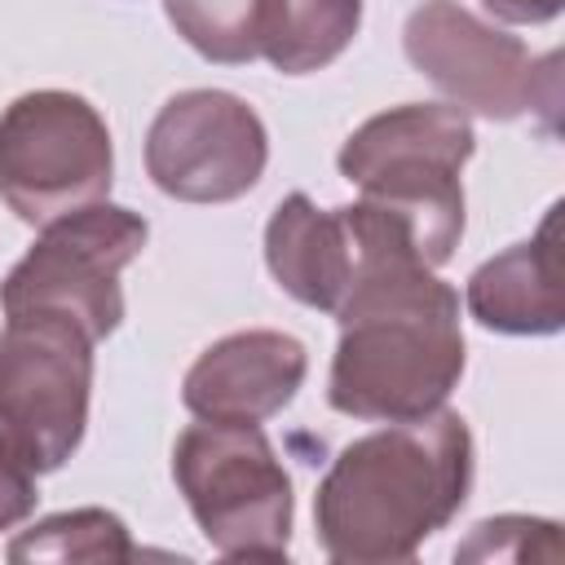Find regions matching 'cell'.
<instances>
[{
	"instance_id": "obj_15",
	"label": "cell",
	"mask_w": 565,
	"mask_h": 565,
	"mask_svg": "<svg viewBox=\"0 0 565 565\" xmlns=\"http://www.w3.org/2000/svg\"><path fill=\"white\" fill-rule=\"evenodd\" d=\"M177 35L207 62L243 66L260 57V0H163Z\"/></svg>"
},
{
	"instance_id": "obj_3",
	"label": "cell",
	"mask_w": 565,
	"mask_h": 565,
	"mask_svg": "<svg viewBox=\"0 0 565 565\" xmlns=\"http://www.w3.org/2000/svg\"><path fill=\"white\" fill-rule=\"evenodd\" d=\"M472 124L459 106H397L366 119L340 146V172L362 199L406 221L428 269L446 265L463 234V163L472 159Z\"/></svg>"
},
{
	"instance_id": "obj_6",
	"label": "cell",
	"mask_w": 565,
	"mask_h": 565,
	"mask_svg": "<svg viewBox=\"0 0 565 565\" xmlns=\"http://www.w3.org/2000/svg\"><path fill=\"white\" fill-rule=\"evenodd\" d=\"M110 172V128L79 93H22L0 115V199L26 225H49L102 203Z\"/></svg>"
},
{
	"instance_id": "obj_12",
	"label": "cell",
	"mask_w": 565,
	"mask_h": 565,
	"mask_svg": "<svg viewBox=\"0 0 565 565\" xmlns=\"http://www.w3.org/2000/svg\"><path fill=\"white\" fill-rule=\"evenodd\" d=\"M556 212L552 207L534 238L486 260L468 278V313L503 335H552L561 331V260H556Z\"/></svg>"
},
{
	"instance_id": "obj_1",
	"label": "cell",
	"mask_w": 565,
	"mask_h": 565,
	"mask_svg": "<svg viewBox=\"0 0 565 565\" xmlns=\"http://www.w3.org/2000/svg\"><path fill=\"white\" fill-rule=\"evenodd\" d=\"M472 486V437L463 415L428 411L349 441L313 494L318 543L331 561H411Z\"/></svg>"
},
{
	"instance_id": "obj_8",
	"label": "cell",
	"mask_w": 565,
	"mask_h": 565,
	"mask_svg": "<svg viewBox=\"0 0 565 565\" xmlns=\"http://www.w3.org/2000/svg\"><path fill=\"white\" fill-rule=\"evenodd\" d=\"M406 57L455 106L486 119L543 115V128L556 132L561 57H534L516 35L494 31L455 0H424L406 18Z\"/></svg>"
},
{
	"instance_id": "obj_10",
	"label": "cell",
	"mask_w": 565,
	"mask_h": 565,
	"mask_svg": "<svg viewBox=\"0 0 565 565\" xmlns=\"http://www.w3.org/2000/svg\"><path fill=\"white\" fill-rule=\"evenodd\" d=\"M388 252H415V238L402 216L358 199L349 207L322 212L309 194H287L265 225V260L278 287L322 313H335L353 291L358 274Z\"/></svg>"
},
{
	"instance_id": "obj_5",
	"label": "cell",
	"mask_w": 565,
	"mask_h": 565,
	"mask_svg": "<svg viewBox=\"0 0 565 565\" xmlns=\"http://www.w3.org/2000/svg\"><path fill=\"white\" fill-rule=\"evenodd\" d=\"M93 335L49 309L4 313L0 331V433L35 472L62 468L84 441L93 393Z\"/></svg>"
},
{
	"instance_id": "obj_17",
	"label": "cell",
	"mask_w": 565,
	"mask_h": 565,
	"mask_svg": "<svg viewBox=\"0 0 565 565\" xmlns=\"http://www.w3.org/2000/svg\"><path fill=\"white\" fill-rule=\"evenodd\" d=\"M35 468L26 463V455L0 433V530H13L18 521L31 516L40 490H35Z\"/></svg>"
},
{
	"instance_id": "obj_2",
	"label": "cell",
	"mask_w": 565,
	"mask_h": 565,
	"mask_svg": "<svg viewBox=\"0 0 565 565\" xmlns=\"http://www.w3.org/2000/svg\"><path fill=\"white\" fill-rule=\"evenodd\" d=\"M327 402L353 419H419L463 375L459 291L411 252L375 256L344 305Z\"/></svg>"
},
{
	"instance_id": "obj_16",
	"label": "cell",
	"mask_w": 565,
	"mask_h": 565,
	"mask_svg": "<svg viewBox=\"0 0 565 565\" xmlns=\"http://www.w3.org/2000/svg\"><path fill=\"white\" fill-rule=\"evenodd\" d=\"M459 561H561V539L552 521L539 516H490L455 547Z\"/></svg>"
},
{
	"instance_id": "obj_7",
	"label": "cell",
	"mask_w": 565,
	"mask_h": 565,
	"mask_svg": "<svg viewBox=\"0 0 565 565\" xmlns=\"http://www.w3.org/2000/svg\"><path fill=\"white\" fill-rule=\"evenodd\" d=\"M150 225L115 203H88L40 225L31 252L0 282V309H49L75 318L93 340H106L124 318L119 274L141 256Z\"/></svg>"
},
{
	"instance_id": "obj_11",
	"label": "cell",
	"mask_w": 565,
	"mask_h": 565,
	"mask_svg": "<svg viewBox=\"0 0 565 565\" xmlns=\"http://www.w3.org/2000/svg\"><path fill=\"white\" fill-rule=\"evenodd\" d=\"M309 353L287 331H234L199 353L185 371L181 402L199 419L265 424L305 384Z\"/></svg>"
},
{
	"instance_id": "obj_13",
	"label": "cell",
	"mask_w": 565,
	"mask_h": 565,
	"mask_svg": "<svg viewBox=\"0 0 565 565\" xmlns=\"http://www.w3.org/2000/svg\"><path fill=\"white\" fill-rule=\"evenodd\" d=\"M362 26V0H260V57L282 75L335 62Z\"/></svg>"
},
{
	"instance_id": "obj_9",
	"label": "cell",
	"mask_w": 565,
	"mask_h": 565,
	"mask_svg": "<svg viewBox=\"0 0 565 565\" xmlns=\"http://www.w3.org/2000/svg\"><path fill=\"white\" fill-rule=\"evenodd\" d=\"M269 159L260 115L221 88H190L159 106L146 132L150 181L181 203H230L247 194Z\"/></svg>"
},
{
	"instance_id": "obj_4",
	"label": "cell",
	"mask_w": 565,
	"mask_h": 565,
	"mask_svg": "<svg viewBox=\"0 0 565 565\" xmlns=\"http://www.w3.org/2000/svg\"><path fill=\"white\" fill-rule=\"evenodd\" d=\"M172 477L225 561H278L291 539V477L260 424L199 419L172 446Z\"/></svg>"
},
{
	"instance_id": "obj_18",
	"label": "cell",
	"mask_w": 565,
	"mask_h": 565,
	"mask_svg": "<svg viewBox=\"0 0 565 565\" xmlns=\"http://www.w3.org/2000/svg\"><path fill=\"white\" fill-rule=\"evenodd\" d=\"M481 4H486L494 18H503V22L539 26V22H552L565 0H481Z\"/></svg>"
},
{
	"instance_id": "obj_14",
	"label": "cell",
	"mask_w": 565,
	"mask_h": 565,
	"mask_svg": "<svg viewBox=\"0 0 565 565\" xmlns=\"http://www.w3.org/2000/svg\"><path fill=\"white\" fill-rule=\"evenodd\" d=\"M132 543L115 512L75 508L44 516L9 543V561H128Z\"/></svg>"
}]
</instances>
